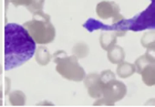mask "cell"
I'll return each instance as SVG.
<instances>
[{
    "mask_svg": "<svg viewBox=\"0 0 155 107\" xmlns=\"http://www.w3.org/2000/svg\"><path fill=\"white\" fill-rule=\"evenodd\" d=\"M50 58H51V56H50L49 50L45 46H40L36 54V60L38 62V64L47 65L50 62Z\"/></svg>",
    "mask_w": 155,
    "mask_h": 107,
    "instance_id": "7c38bea8",
    "label": "cell"
},
{
    "mask_svg": "<svg viewBox=\"0 0 155 107\" xmlns=\"http://www.w3.org/2000/svg\"><path fill=\"white\" fill-rule=\"evenodd\" d=\"M83 27L87 31H115L119 36H124L127 31L139 32L143 30H155V0H151L150 6L132 19H123L122 21L112 23L111 26L101 23L97 20L87 19Z\"/></svg>",
    "mask_w": 155,
    "mask_h": 107,
    "instance_id": "7a4b0ae2",
    "label": "cell"
},
{
    "mask_svg": "<svg viewBox=\"0 0 155 107\" xmlns=\"http://www.w3.org/2000/svg\"><path fill=\"white\" fill-rule=\"evenodd\" d=\"M149 63H151V61H150L149 58H146L145 55H142V56H140L139 58H136L135 63H134V66H135L136 73L141 74L142 70L145 68V66L149 64Z\"/></svg>",
    "mask_w": 155,
    "mask_h": 107,
    "instance_id": "9a60e30c",
    "label": "cell"
},
{
    "mask_svg": "<svg viewBox=\"0 0 155 107\" xmlns=\"http://www.w3.org/2000/svg\"><path fill=\"white\" fill-rule=\"evenodd\" d=\"M117 33L115 31H104L100 36V44L101 48L105 51H109L116 46V40H117Z\"/></svg>",
    "mask_w": 155,
    "mask_h": 107,
    "instance_id": "ba28073f",
    "label": "cell"
},
{
    "mask_svg": "<svg viewBox=\"0 0 155 107\" xmlns=\"http://www.w3.org/2000/svg\"><path fill=\"white\" fill-rule=\"evenodd\" d=\"M142 81L146 86H155V63H149L141 72Z\"/></svg>",
    "mask_w": 155,
    "mask_h": 107,
    "instance_id": "9c48e42d",
    "label": "cell"
},
{
    "mask_svg": "<svg viewBox=\"0 0 155 107\" xmlns=\"http://www.w3.org/2000/svg\"><path fill=\"white\" fill-rule=\"evenodd\" d=\"M72 53L75 55L78 58H83L89 54V46L85 43H78L73 46Z\"/></svg>",
    "mask_w": 155,
    "mask_h": 107,
    "instance_id": "5bb4252c",
    "label": "cell"
},
{
    "mask_svg": "<svg viewBox=\"0 0 155 107\" xmlns=\"http://www.w3.org/2000/svg\"><path fill=\"white\" fill-rule=\"evenodd\" d=\"M9 2H12L15 6H26L27 8L28 7L31 6V3H32V0H6V7L8 6V3Z\"/></svg>",
    "mask_w": 155,
    "mask_h": 107,
    "instance_id": "e0dca14e",
    "label": "cell"
},
{
    "mask_svg": "<svg viewBox=\"0 0 155 107\" xmlns=\"http://www.w3.org/2000/svg\"><path fill=\"white\" fill-rule=\"evenodd\" d=\"M152 63H155V46H152L146 49V53L144 54Z\"/></svg>",
    "mask_w": 155,
    "mask_h": 107,
    "instance_id": "ac0fdd59",
    "label": "cell"
},
{
    "mask_svg": "<svg viewBox=\"0 0 155 107\" xmlns=\"http://www.w3.org/2000/svg\"><path fill=\"white\" fill-rule=\"evenodd\" d=\"M36 41L25 27L7 23L5 27V70L18 68L32 58Z\"/></svg>",
    "mask_w": 155,
    "mask_h": 107,
    "instance_id": "6da1fadb",
    "label": "cell"
},
{
    "mask_svg": "<svg viewBox=\"0 0 155 107\" xmlns=\"http://www.w3.org/2000/svg\"><path fill=\"white\" fill-rule=\"evenodd\" d=\"M97 13L101 19H112V23L122 21L124 17L120 14V7L113 1H101L97 6Z\"/></svg>",
    "mask_w": 155,
    "mask_h": 107,
    "instance_id": "8992f818",
    "label": "cell"
},
{
    "mask_svg": "<svg viewBox=\"0 0 155 107\" xmlns=\"http://www.w3.org/2000/svg\"><path fill=\"white\" fill-rule=\"evenodd\" d=\"M124 58H125V52L120 46H114L112 49L107 51V58L113 64H119L123 62Z\"/></svg>",
    "mask_w": 155,
    "mask_h": 107,
    "instance_id": "8fae6325",
    "label": "cell"
},
{
    "mask_svg": "<svg viewBox=\"0 0 155 107\" xmlns=\"http://www.w3.org/2000/svg\"><path fill=\"white\" fill-rule=\"evenodd\" d=\"M100 80L103 84H107L109 82L115 80V74L112 71H110V70H107V71H103L100 74Z\"/></svg>",
    "mask_w": 155,
    "mask_h": 107,
    "instance_id": "2e32d148",
    "label": "cell"
},
{
    "mask_svg": "<svg viewBox=\"0 0 155 107\" xmlns=\"http://www.w3.org/2000/svg\"><path fill=\"white\" fill-rule=\"evenodd\" d=\"M85 86L87 87L89 95L93 98H101L102 97V92H103L104 84L100 80V74L92 73L89 74L84 80Z\"/></svg>",
    "mask_w": 155,
    "mask_h": 107,
    "instance_id": "52a82bcc",
    "label": "cell"
},
{
    "mask_svg": "<svg viewBox=\"0 0 155 107\" xmlns=\"http://www.w3.org/2000/svg\"><path fill=\"white\" fill-rule=\"evenodd\" d=\"M126 92H127V88H126L125 84H123L122 82L113 80V81L104 84L102 97L99 98L97 102H95V105H114L115 102L121 101L122 98H124Z\"/></svg>",
    "mask_w": 155,
    "mask_h": 107,
    "instance_id": "5b68a950",
    "label": "cell"
},
{
    "mask_svg": "<svg viewBox=\"0 0 155 107\" xmlns=\"http://www.w3.org/2000/svg\"><path fill=\"white\" fill-rule=\"evenodd\" d=\"M141 44L144 46L145 49L150 48V46H155V30H151L144 33L141 38Z\"/></svg>",
    "mask_w": 155,
    "mask_h": 107,
    "instance_id": "4fadbf2b",
    "label": "cell"
},
{
    "mask_svg": "<svg viewBox=\"0 0 155 107\" xmlns=\"http://www.w3.org/2000/svg\"><path fill=\"white\" fill-rule=\"evenodd\" d=\"M134 73H136L135 66L134 64H131L129 62H121L117 64V68H116V74L119 75L121 78H126L132 76Z\"/></svg>",
    "mask_w": 155,
    "mask_h": 107,
    "instance_id": "30bf717a",
    "label": "cell"
},
{
    "mask_svg": "<svg viewBox=\"0 0 155 107\" xmlns=\"http://www.w3.org/2000/svg\"><path fill=\"white\" fill-rule=\"evenodd\" d=\"M23 27L39 44L50 43L55 38V30L50 21V16L42 12V10L33 13V19L25 23Z\"/></svg>",
    "mask_w": 155,
    "mask_h": 107,
    "instance_id": "3957f363",
    "label": "cell"
},
{
    "mask_svg": "<svg viewBox=\"0 0 155 107\" xmlns=\"http://www.w3.org/2000/svg\"><path fill=\"white\" fill-rule=\"evenodd\" d=\"M54 62L57 63V72L69 81L80 82L83 81L85 72L83 68L79 64L75 55L65 54L64 51H58L53 55Z\"/></svg>",
    "mask_w": 155,
    "mask_h": 107,
    "instance_id": "277c9868",
    "label": "cell"
}]
</instances>
